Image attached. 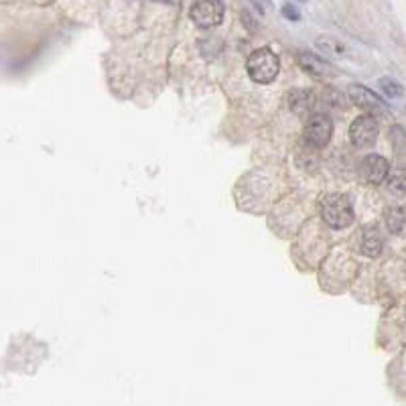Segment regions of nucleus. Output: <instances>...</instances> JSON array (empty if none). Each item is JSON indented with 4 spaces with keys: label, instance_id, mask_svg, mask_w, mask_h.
Segmentation results:
<instances>
[{
    "label": "nucleus",
    "instance_id": "1",
    "mask_svg": "<svg viewBox=\"0 0 406 406\" xmlns=\"http://www.w3.org/2000/svg\"><path fill=\"white\" fill-rule=\"evenodd\" d=\"M248 76L256 84H271L272 79H276L278 69H281V61L278 55L271 49H258L250 57H248Z\"/></svg>",
    "mask_w": 406,
    "mask_h": 406
},
{
    "label": "nucleus",
    "instance_id": "2",
    "mask_svg": "<svg viewBox=\"0 0 406 406\" xmlns=\"http://www.w3.org/2000/svg\"><path fill=\"white\" fill-rule=\"evenodd\" d=\"M321 218L325 220V224L335 230L351 226L354 222V208L349 203V199L346 196L333 193L327 196L321 203Z\"/></svg>",
    "mask_w": 406,
    "mask_h": 406
},
{
    "label": "nucleus",
    "instance_id": "3",
    "mask_svg": "<svg viewBox=\"0 0 406 406\" xmlns=\"http://www.w3.org/2000/svg\"><path fill=\"white\" fill-rule=\"evenodd\" d=\"M378 138V122L374 116L370 114H363L360 118L351 122L349 126V140L356 145V147H370L374 145Z\"/></svg>",
    "mask_w": 406,
    "mask_h": 406
},
{
    "label": "nucleus",
    "instance_id": "4",
    "mask_svg": "<svg viewBox=\"0 0 406 406\" xmlns=\"http://www.w3.org/2000/svg\"><path fill=\"white\" fill-rule=\"evenodd\" d=\"M191 21L203 29H211L224 21V4L222 2H196L191 6Z\"/></svg>",
    "mask_w": 406,
    "mask_h": 406
},
{
    "label": "nucleus",
    "instance_id": "5",
    "mask_svg": "<svg viewBox=\"0 0 406 406\" xmlns=\"http://www.w3.org/2000/svg\"><path fill=\"white\" fill-rule=\"evenodd\" d=\"M331 135H333V124L325 114H315V116H311V120L307 122L305 138L309 145H313L317 149H323L331 140Z\"/></svg>",
    "mask_w": 406,
    "mask_h": 406
},
{
    "label": "nucleus",
    "instance_id": "6",
    "mask_svg": "<svg viewBox=\"0 0 406 406\" xmlns=\"http://www.w3.org/2000/svg\"><path fill=\"white\" fill-rule=\"evenodd\" d=\"M361 177L372 183V185H380L384 179H388V173H390V167H388V161L380 154H370L361 161L360 169Z\"/></svg>",
    "mask_w": 406,
    "mask_h": 406
},
{
    "label": "nucleus",
    "instance_id": "7",
    "mask_svg": "<svg viewBox=\"0 0 406 406\" xmlns=\"http://www.w3.org/2000/svg\"><path fill=\"white\" fill-rule=\"evenodd\" d=\"M349 100L360 108L366 110H372V108H382V100L378 98L374 91H370L368 88H361V86H351L349 90Z\"/></svg>",
    "mask_w": 406,
    "mask_h": 406
},
{
    "label": "nucleus",
    "instance_id": "8",
    "mask_svg": "<svg viewBox=\"0 0 406 406\" xmlns=\"http://www.w3.org/2000/svg\"><path fill=\"white\" fill-rule=\"evenodd\" d=\"M299 63L303 65V69H307L311 76L315 77H327L333 74L329 63H325L323 60L315 57L313 53H299Z\"/></svg>",
    "mask_w": 406,
    "mask_h": 406
},
{
    "label": "nucleus",
    "instance_id": "9",
    "mask_svg": "<svg viewBox=\"0 0 406 406\" xmlns=\"http://www.w3.org/2000/svg\"><path fill=\"white\" fill-rule=\"evenodd\" d=\"M382 250V236L376 227L368 226L361 236V252L366 256H378Z\"/></svg>",
    "mask_w": 406,
    "mask_h": 406
},
{
    "label": "nucleus",
    "instance_id": "10",
    "mask_svg": "<svg viewBox=\"0 0 406 406\" xmlns=\"http://www.w3.org/2000/svg\"><path fill=\"white\" fill-rule=\"evenodd\" d=\"M388 187L398 196L406 193V161H398L392 167L388 173Z\"/></svg>",
    "mask_w": 406,
    "mask_h": 406
},
{
    "label": "nucleus",
    "instance_id": "11",
    "mask_svg": "<svg viewBox=\"0 0 406 406\" xmlns=\"http://www.w3.org/2000/svg\"><path fill=\"white\" fill-rule=\"evenodd\" d=\"M386 224L394 234H398V236L406 234V208H392L386 213Z\"/></svg>",
    "mask_w": 406,
    "mask_h": 406
},
{
    "label": "nucleus",
    "instance_id": "12",
    "mask_svg": "<svg viewBox=\"0 0 406 406\" xmlns=\"http://www.w3.org/2000/svg\"><path fill=\"white\" fill-rule=\"evenodd\" d=\"M291 98H288V104L291 108L297 112V114H303L305 110H309L311 104H313V96H311V91H305V90H297L293 91V94H288Z\"/></svg>",
    "mask_w": 406,
    "mask_h": 406
},
{
    "label": "nucleus",
    "instance_id": "13",
    "mask_svg": "<svg viewBox=\"0 0 406 406\" xmlns=\"http://www.w3.org/2000/svg\"><path fill=\"white\" fill-rule=\"evenodd\" d=\"M380 90L384 91L386 96H390V98H400L402 96V86L396 84L390 77H382L380 79Z\"/></svg>",
    "mask_w": 406,
    "mask_h": 406
},
{
    "label": "nucleus",
    "instance_id": "14",
    "mask_svg": "<svg viewBox=\"0 0 406 406\" xmlns=\"http://www.w3.org/2000/svg\"><path fill=\"white\" fill-rule=\"evenodd\" d=\"M283 13H285L286 18H293V21H297L301 13H299V4H295V2H286L283 4Z\"/></svg>",
    "mask_w": 406,
    "mask_h": 406
}]
</instances>
